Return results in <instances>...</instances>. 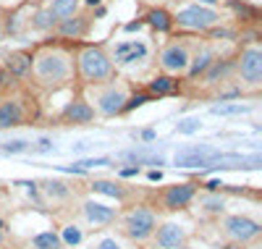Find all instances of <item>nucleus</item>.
<instances>
[{
	"label": "nucleus",
	"mask_w": 262,
	"mask_h": 249,
	"mask_svg": "<svg viewBox=\"0 0 262 249\" xmlns=\"http://www.w3.org/2000/svg\"><path fill=\"white\" fill-rule=\"evenodd\" d=\"M32 71L42 87H60L74 76V63L69 53L58 48H45L42 53L32 55Z\"/></svg>",
	"instance_id": "obj_1"
},
{
	"label": "nucleus",
	"mask_w": 262,
	"mask_h": 249,
	"mask_svg": "<svg viewBox=\"0 0 262 249\" xmlns=\"http://www.w3.org/2000/svg\"><path fill=\"white\" fill-rule=\"evenodd\" d=\"M76 69H79V79L90 87H97L113 79V60L100 45H86V48L79 50Z\"/></svg>",
	"instance_id": "obj_2"
},
{
	"label": "nucleus",
	"mask_w": 262,
	"mask_h": 249,
	"mask_svg": "<svg viewBox=\"0 0 262 249\" xmlns=\"http://www.w3.org/2000/svg\"><path fill=\"white\" fill-rule=\"evenodd\" d=\"M158 229V215L149 208H134L123 215V234L131 241H147Z\"/></svg>",
	"instance_id": "obj_3"
},
{
	"label": "nucleus",
	"mask_w": 262,
	"mask_h": 249,
	"mask_svg": "<svg viewBox=\"0 0 262 249\" xmlns=\"http://www.w3.org/2000/svg\"><path fill=\"white\" fill-rule=\"evenodd\" d=\"M217 21H221V13L207 8V6H200V3L181 8L173 16V24H179L181 29H191V32H210Z\"/></svg>",
	"instance_id": "obj_4"
},
{
	"label": "nucleus",
	"mask_w": 262,
	"mask_h": 249,
	"mask_svg": "<svg viewBox=\"0 0 262 249\" xmlns=\"http://www.w3.org/2000/svg\"><path fill=\"white\" fill-rule=\"evenodd\" d=\"M223 234L236 244H247V241H252L262 234V225L254 218H247V215H228L223 220Z\"/></svg>",
	"instance_id": "obj_5"
},
{
	"label": "nucleus",
	"mask_w": 262,
	"mask_h": 249,
	"mask_svg": "<svg viewBox=\"0 0 262 249\" xmlns=\"http://www.w3.org/2000/svg\"><path fill=\"white\" fill-rule=\"evenodd\" d=\"M217 150L212 147H184L176 152L173 163L179 168H212V163L217 160Z\"/></svg>",
	"instance_id": "obj_6"
},
{
	"label": "nucleus",
	"mask_w": 262,
	"mask_h": 249,
	"mask_svg": "<svg viewBox=\"0 0 262 249\" xmlns=\"http://www.w3.org/2000/svg\"><path fill=\"white\" fill-rule=\"evenodd\" d=\"M126 100H128V95H126L123 84H107L97 95V113L100 116L113 118V116H118V113H123Z\"/></svg>",
	"instance_id": "obj_7"
},
{
	"label": "nucleus",
	"mask_w": 262,
	"mask_h": 249,
	"mask_svg": "<svg viewBox=\"0 0 262 249\" xmlns=\"http://www.w3.org/2000/svg\"><path fill=\"white\" fill-rule=\"evenodd\" d=\"M189 48L184 42H168L160 53V66L165 74H184L189 69Z\"/></svg>",
	"instance_id": "obj_8"
},
{
	"label": "nucleus",
	"mask_w": 262,
	"mask_h": 249,
	"mask_svg": "<svg viewBox=\"0 0 262 249\" xmlns=\"http://www.w3.org/2000/svg\"><path fill=\"white\" fill-rule=\"evenodd\" d=\"M194 197H196L194 184H173V186H165L160 192V208L163 210H181V208L191 205Z\"/></svg>",
	"instance_id": "obj_9"
},
{
	"label": "nucleus",
	"mask_w": 262,
	"mask_h": 249,
	"mask_svg": "<svg viewBox=\"0 0 262 249\" xmlns=\"http://www.w3.org/2000/svg\"><path fill=\"white\" fill-rule=\"evenodd\" d=\"M236 71L247 84L257 87L262 81V50L259 48H247L242 53V58H238V63H236Z\"/></svg>",
	"instance_id": "obj_10"
},
{
	"label": "nucleus",
	"mask_w": 262,
	"mask_h": 249,
	"mask_svg": "<svg viewBox=\"0 0 262 249\" xmlns=\"http://www.w3.org/2000/svg\"><path fill=\"white\" fill-rule=\"evenodd\" d=\"M152 236H155V244L160 249H179V246L186 244V231L181 229L179 223H163V225L155 229Z\"/></svg>",
	"instance_id": "obj_11"
},
{
	"label": "nucleus",
	"mask_w": 262,
	"mask_h": 249,
	"mask_svg": "<svg viewBox=\"0 0 262 249\" xmlns=\"http://www.w3.org/2000/svg\"><path fill=\"white\" fill-rule=\"evenodd\" d=\"M55 29L66 39H81V37H86V32H90V16L74 13L69 18H60L58 24H55Z\"/></svg>",
	"instance_id": "obj_12"
},
{
	"label": "nucleus",
	"mask_w": 262,
	"mask_h": 249,
	"mask_svg": "<svg viewBox=\"0 0 262 249\" xmlns=\"http://www.w3.org/2000/svg\"><path fill=\"white\" fill-rule=\"evenodd\" d=\"M60 118H63L66 123H92V121H95V108L86 102V100L76 97V100H71L69 105L63 108Z\"/></svg>",
	"instance_id": "obj_13"
},
{
	"label": "nucleus",
	"mask_w": 262,
	"mask_h": 249,
	"mask_svg": "<svg viewBox=\"0 0 262 249\" xmlns=\"http://www.w3.org/2000/svg\"><path fill=\"white\" fill-rule=\"evenodd\" d=\"M147 55V48L142 42H137V39H131V42H121V45H116V53H113V63H118V66H128V63H137V60H142Z\"/></svg>",
	"instance_id": "obj_14"
},
{
	"label": "nucleus",
	"mask_w": 262,
	"mask_h": 249,
	"mask_svg": "<svg viewBox=\"0 0 262 249\" xmlns=\"http://www.w3.org/2000/svg\"><path fill=\"white\" fill-rule=\"evenodd\" d=\"M84 218L92 225H107L116 220V208H107L102 202H84Z\"/></svg>",
	"instance_id": "obj_15"
},
{
	"label": "nucleus",
	"mask_w": 262,
	"mask_h": 249,
	"mask_svg": "<svg viewBox=\"0 0 262 249\" xmlns=\"http://www.w3.org/2000/svg\"><path fill=\"white\" fill-rule=\"evenodd\" d=\"M24 121V108L18 100H0V129L18 126Z\"/></svg>",
	"instance_id": "obj_16"
},
{
	"label": "nucleus",
	"mask_w": 262,
	"mask_h": 249,
	"mask_svg": "<svg viewBox=\"0 0 262 249\" xmlns=\"http://www.w3.org/2000/svg\"><path fill=\"white\" fill-rule=\"evenodd\" d=\"M6 71L11 76H27L32 71V53L27 50H18V53H11L6 58Z\"/></svg>",
	"instance_id": "obj_17"
},
{
	"label": "nucleus",
	"mask_w": 262,
	"mask_h": 249,
	"mask_svg": "<svg viewBox=\"0 0 262 249\" xmlns=\"http://www.w3.org/2000/svg\"><path fill=\"white\" fill-rule=\"evenodd\" d=\"M215 60V53L210 50V48H205V50H200L194 58H189V69H186V74H189V79H200L207 69H210V63Z\"/></svg>",
	"instance_id": "obj_18"
},
{
	"label": "nucleus",
	"mask_w": 262,
	"mask_h": 249,
	"mask_svg": "<svg viewBox=\"0 0 262 249\" xmlns=\"http://www.w3.org/2000/svg\"><path fill=\"white\" fill-rule=\"evenodd\" d=\"M144 21L152 29H158V32H170V27H173V16L165 8H149Z\"/></svg>",
	"instance_id": "obj_19"
},
{
	"label": "nucleus",
	"mask_w": 262,
	"mask_h": 249,
	"mask_svg": "<svg viewBox=\"0 0 262 249\" xmlns=\"http://www.w3.org/2000/svg\"><path fill=\"white\" fill-rule=\"evenodd\" d=\"M179 89V81L173 79V76H155L149 81V89L147 92L152 95V97H165V95H173Z\"/></svg>",
	"instance_id": "obj_20"
},
{
	"label": "nucleus",
	"mask_w": 262,
	"mask_h": 249,
	"mask_svg": "<svg viewBox=\"0 0 262 249\" xmlns=\"http://www.w3.org/2000/svg\"><path fill=\"white\" fill-rule=\"evenodd\" d=\"M231 69H233V63H231V60H217V58H215V60L210 63V69L202 74V76H205V84H215V81L226 79Z\"/></svg>",
	"instance_id": "obj_21"
},
{
	"label": "nucleus",
	"mask_w": 262,
	"mask_h": 249,
	"mask_svg": "<svg viewBox=\"0 0 262 249\" xmlns=\"http://www.w3.org/2000/svg\"><path fill=\"white\" fill-rule=\"evenodd\" d=\"M200 208L205 213H210V215H221L226 210V197L221 192H210V194L200 197Z\"/></svg>",
	"instance_id": "obj_22"
},
{
	"label": "nucleus",
	"mask_w": 262,
	"mask_h": 249,
	"mask_svg": "<svg viewBox=\"0 0 262 249\" xmlns=\"http://www.w3.org/2000/svg\"><path fill=\"white\" fill-rule=\"evenodd\" d=\"M92 192H97V194H105V197H113V199H118V202H123L126 199V189L123 186H118L116 181H92Z\"/></svg>",
	"instance_id": "obj_23"
},
{
	"label": "nucleus",
	"mask_w": 262,
	"mask_h": 249,
	"mask_svg": "<svg viewBox=\"0 0 262 249\" xmlns=\"http://www.w3.org/2000/svg\"><path fill=\"white\" fill-rule=\"evenodd\" d=\"M79 3H81V0H53L50 11H53V16L60 21V18H69V16H74V13L79 11Z\"/></svg>",
	"instance_id": "obj_24"
},
{
	"label": "nucleus",
	"mask_w": 262,
	"mask_h": 249,
	"mask_svg": "<svg viewBox=\"0 0 262 249\" xmlns=\"http://www.w3.org/2000/svg\"><path fill=\"white\" fill-rule=\"evenodd\" d=\"M32 246L34 249H63V241L55 231H45V234H37L32 239Z\"/></svg>",
	"instance_id": "obj_25"
},
{
	"label": "nucleus",
	"mask_w": 262,
	"mask_h": 249,
	"mask_svg": "<svg viewBox=\"0 0 262 249\" xmlns=\"http://www.w3.org/2000/svg\"><path fill=\"white\" fill-rule=\"evenodd\" d=\"M55 24H58V18L53 16V11H50V8L37 11V13H34V18H32V27H34V29H39V32L55 29Z\"/></svg>",
	"instance_id": "obj_26"
},
{
	"label": "nucleus",
	"mask_w": 262,
	"mask_h": 249,
	"mask_svg": "<svg viewBox=\"0 0 262 249\" xmlns=\"http://www.w3.org/2000/svg\"><path fill=\"white\" fill-rule=\"evenodd\" d=\"M249 105H242V102H233V105H212V113L215 116H242L247 113Z\"/></svg>",
	"instance_id": "obj_27"
},
{
	"label": "nucleus",
	"mask_w": 262,
	"mask_h": 249,
	"mask_svg": "<svg viewBox=\"0 0 262 249\" xmlns=\"http://www.w3.org/2000/svg\"><path fill=\"white\" fill-rule=\"evenodd\" d=\"M152 100V95L149 92H137V95H131L128 100H126V105H123V110H134V108H142L144 102H149Z\"/></svg>",
	"instance_id": "obj_28"
},
{
	"label": "nucleus",
	"mask_w": 262,
	"mask_h": 249,
	"mask_svg": "<svg viewBox=\"0 0 262 249\" xmlns=\"http://www.w3.org/2000/svg\"><path fill=\"white\" fill-rule=\"evenodd\" d=\"M60 241H66V244H79V241H81V231L76 229V225H66Z\"/></svg>",
	"instance_id": "obj_29"
},
{
	"label": "nucleus",
	"mask_w": 262,
	"mask_h": 249,
	"mask_svg": "<svg viewBox=\"0 0 262 249\" xmlns=\"http://www.w3.org/2000/svg\"><path fill=\"white\" fill-rule=\"evenodd\" d=\"M200 121L196 118H186V121H181L179 123V134H194V131H200Z\"/></svg>",
	"instance_id": "obj_30"
},
{
	"label": "nucleus",
	"mask_w": 262,
	"mask_h": 249,
	"mask_svg": "<svg viewBox=\"0 0 262 249\" xmlns=\"http://www.w3.org/2000/svg\"><path fill=\"white\" fill-rule=\"evenodd\" d=\"M45 189H48V194H50V197H53V194H55V197H66V194H69V192L63 189L60 181H50V184H48Z\"/></svg>",
	"instance_id": "obj_31"
},
{
	"label": "nucleus",
	"mask_w": 262,
	"mask_h": 249,
	"mask_svg": "<svg viewBox=\"0 0 262 249\" xmlns=\"http://www.w3.org/2000/svg\"><path fill=\"white\" fill-rule=\"evenodd\" d=\"M81 171H86V168H95V165H107V157H95V160H81V163H76Z\"/></svg>",
	"instance_id": "obj_32"
},
{
	"label": "nucleus",
	"mask_w": 262,
	"mask_h": 249,
	"mask_svg": "<svg viewBox=\"0 0 262 249\" xmlns=\"http://www.w3.org/2000/svg\"><path fill=\"white\" fill-rule=\"evenodd\" d=\"M27 150V142H8L6 144V152H24Z\"/></svg>",
	"instance_id": "obj_33"
},
{
	"label": "nucleus",
	"mask_w": 262,
	"mask_h": 249,
	"mask_svg": "<svg viewBox=\"0 0 262 249\" xmlns=\"http://www.w3.org/2000/svg\"><path fill=\"white\" fill-rule=\"evenodd\" d=\"M97 249H121V244H118L116 239H102V241L97 244Z\"/></svg>",
	"instance_id": "obj_34"
},
{
	"label": "nucleus",
	"mask_w": 262,
	"mask_h": 249,
	"mask_svg": "<svg viewBox=\"0 0 262 249\" xmlns=\"http://www.w3.org/2000/svg\"><path fill=\"white\" fill-rule=\"evenodd\" d=\"M11 81H13V76H11L8 71H3V74H0V87H8Z\"/></svg>",
	"instance_id": "obj_35"
},
{
	"label": "nucleus",
	"mask_w": 262,
	"mask_h": 249,
	"mask_svg": "<svg viewBox=\"0 0 262 249\" xmlns=\"http://www.w3.org/2000/svg\"><path fill=\"white\" fill-rule=\"evenodd\" d=\"M137 173H139V165H137V168H123V171H121V176H126V178H128V176H137Z\"/></svg>",
	"instance_id": "obj_36"
},
{
	"label": "nucleus",
	"mask_w": 262,
	"mask_h": 249,
	"mask_svg": "<svg viewBox=\"0 0 262 249\" xmlns=\"http://www.w3.org/2000/svg\"><path fill=\"white\" fill-rule=\"evenodd\" d=\"M160 178H163L160 171H149V181H160Z\"/></svg>",
	"instance_id": "obj_37"
},
{
	"label": "nucleus",
	"mask_w": 262,
	"mask_h": 249,
	"mask_svg": "<svg viewBox=\"0 0 262 249\" xmlns=\"http://www.w3.org/2000/svg\"><path fill=\"white\" fill-rule=\"evenodd\" d=\"M142 139H147V142H149V139H155V131H144V134H142Z\"/></svg>",
	"instance_id": "obj_38"
},
{
	"label": "nucleus",
	"mask_w": 262,
	"mask_h": 249,
	"mask_svg": "<svg viewBox=\"0 0 262 249\" xmlns=\"http://www.w3.org/2000/svg\"><path fill=\"white\" fill-rule=\"evenodd\" d=\"M202 3H207V6H212V3H221V0H200V6Z\"/></svg>",
	"instance_id": "obj_39"
},
{
	"label": "nucleus",
	"mask_w": 262,
	"mask_h": 249,
	"mask_svg": "<svg viewBox=\"0 0 262 249\" xmlns=\"http://www.w3.org/2000/svg\"><path fill=\"white\" fill-rule=\"evenodd\" d=\"M86 6H100V0H84Z\"/></svg>",
	"instance_id": "obj_40"
},
{
	"label": "nucleus",
	"mask_w": 262,
	"mask_h": 249,
	"mask_svg": "<svg viewBox=\"0 0 262 249\" xmlns=\"http://www.w3.org/2000/svg\"><path fill=\"white\" fill-rule=\"evenodd\" d=\"M179 249H191V246H186V244H184V246H179Z\"/></svg>",
	"instance_id": "obj_41"
},
{
	"label": "nucleus",
	"mask_w": 262,
	"mask_h": 249,
	"mask_svg": "<svg viewBox=\"0 0 262 249\" xmlns=\"http://www.w3.org/2000/svg\"><path fill=\"white\" fill-rule=\"evenodd\" d=\"M0 249H3V246H0Z\"/></svg>",
	"instance_id": "obj_42"
}]
</instances>
